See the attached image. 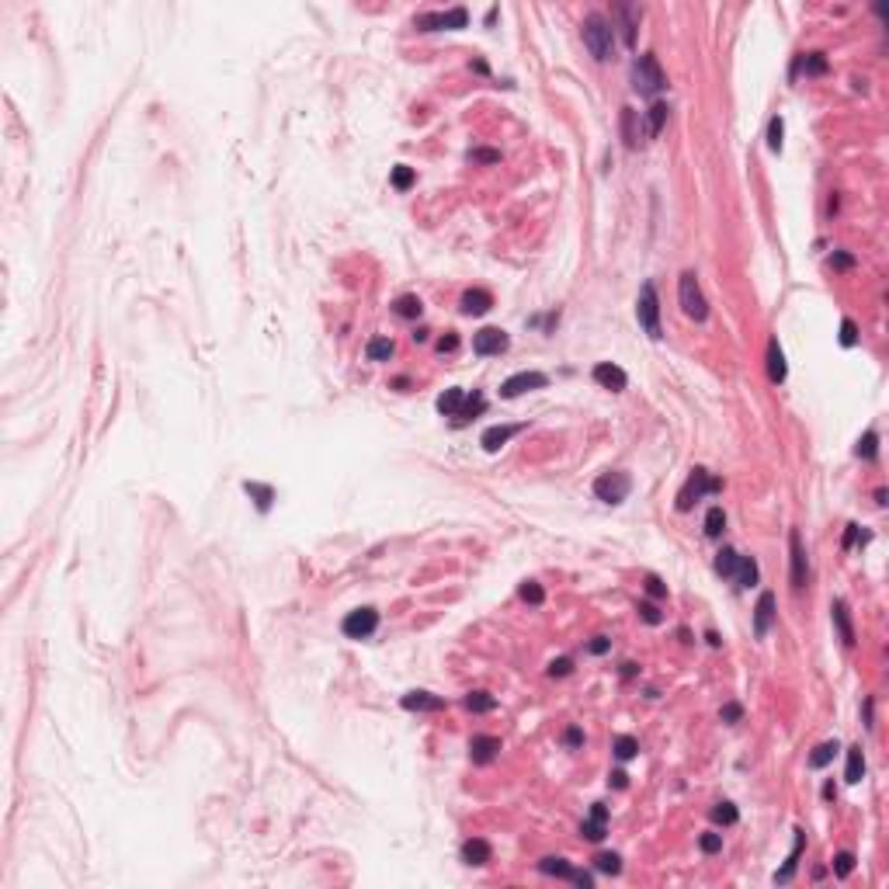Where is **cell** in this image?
<instances>
[{
	"label": "cell",
	"instance_id": "cell-1",
	"mask_svg": "<svg viewBox=\"0 0 889 889\" xmlns=\"http://www.w3.org/2000/svg\"><path fill=\"white\" fill-rule=\"evenodd\" d=\"M584 45L597 63L611 60V56H615V25L604 14H587L584 18Z\"/></svg>",
	"mask_w": 889,
	"mask_h": 889
},
{
	"label": "cell",
	"instance_id": "cell-2",
	"mask_svg": "<svg viewBox=\"0 0 889 889\" xmlns=\"http://www.w3.org/2000/svg\"><path fill=\"white\" fill-rule=\"evenodd\" d=\"M632 87L643 97H656L667 87V77H663V70L656 63V56L646 52V56H636V60H632Z\"/></svg>",
	"mask_w": 889,
	"mask_h": 889
},
{
	"label": "cell",
	"instance_id": "cell-3",
	"mask_svg": "<svg viewBox=\"0 0 889 889\" xmlns=\"http://www.w3.org/2000/svg\"><path fill=\"white\" fill-rule=\"evenodd\" d=\"M719 490H722V479H715V476H709V469L695 466V469L688 473L681 493H678V511H691L705 493H719Z\"/></svg>",
	"mask_w": 889,
	"mask_h": 889
},
{
	"label": "cell",
	"instance_id": "cell-4",
	"mask_svg": "<svg viewBox=\"0 0 889 889\" xmlns=\"http://www.w3.org/2000/svg\"><path fill=\"white\" fill-rule=\"evenodd\" d=\"M636 320H639V327L650 333L653 341L663 337V330H660V299H656V285H653V282H643V289H639Z\"/></svg>",
	"mask_w": 889,
	"mask_h": 889
},
{
	"label": "cell",
	"instance_id": "cell-5",
	"mask_svg": "<svg viewBox=\"0 0 889 889\" xmlns=\"http://www.w3.org/2000/svg\"><path fill=\"white\" fill-rule=\"evenodd\" d=\"M678 299H681L685 316H691V320H698V323L709 316V303H705V296H702V285H698V274H695V271H685V274H681Z\"/></svg>",
	"mask_w": 889,
	"mask_h": 889
},
{
	"label": "cell",
	"instance_id": "cell-6",
	"mask_svg": "<svg viewBox=\"0 0 889 889\" xmlns=\"http://www.w3.org/2000/svg\"><path fill=\"white\" fill-rule=\"evenodd\" d=\"M632 490V479L629 473H601L594 479V497L604 500V504H622Z\"/></svg>",
	"mask_w": 889,
	"mask_h": 889
},
{
	"label": "cell",
	"instance_id": "cell-7",
	"mask_svg": "<svg viewBox=\"0 0 889 889\" xmlns=\"http://www.w3.org/2000/svg\"><path fill=\"white\" fill-rule=\"evenodd\" d=\"M469 25V11L466 8H452V11H431L414 18V28L420 32H441V28H466Z\"/></svg>",
	"mask_w": 889,
	"mask_h": 889
},
{
	"label": "cell",
	"instance_id": "cell-8",
	"mask_svg": "<svg viewBox=\"0 0 889 889\" xmlns=\"http://www.w3.org/2000/svg\"><path fill=\"white\" fill-rule=\"evenodd\" d=\"M375 629H379V611H375V608H355V611H348L344 622H341V632H344L348 639H368Z\"/></svg>",
	"mask_w": 889,
	"mask_h": 889
},
{
	"label": "cell",
	"instance_id": "cell-9",
	"mask_svg": "<svg viewBox=\"0 0 889 889\" xmlns=\"http://www.w3.org/2000/svg\"><path fill=\"white\" fill-rule=\"evenodd\" d=\"M545 375L542 372H514L511 379H504L500 382V396L504 400H514V396H521V393H532V389H545Z\"/></svg>",
	"mask_w": 889,
	"mask_h": 889
},
{
	"label": "cell",
	"instance_id": "cell-10",
	"mask_svg": "<svg viewBox=\"0 0 889 889\" xmlns=\"http://www.w3.org/2000/svg\"><path fill=\"white\" fill-rule=\"evenodd\" d=\"M508 333L500 330V327H483V330H476V337H473V351L476 355H483V358H490V355H504L508 351Z\"/></svg>",
	"mask_w": 889,
	"mask_h": 889
},
{
	"label": "cell",
	"instance_id": "cell-11",
	"mask_svg": "<svg viewBox=\"0 0 889 889\" xmlns=\"http://www.w3.org/2000/svg\"><path fill=\"white\" fill-rule=\"evenodd\" d=\"M611 18H615L619 32H622V42L632 49L636 45V28H639V18H643V8L639 4H615L611 8Z\"/></svg>",
	"mask_w": 889,
	"mask_h": 889
},
{
	"label": "cell",
	"instance_id": "cell-12",
	"mask_svg": "<svg viewBox=\"0 0 889 889\" xmlns=\"http://www.w3.org/2000/svg\"><path fill=\"white\" fill-rule=\"evenodd\" d=\"M789 549H792V587H806L809 580V563H806V545H803V535L792 528L789 532Z\"/></svg>",
	"mask_w": 889,
	"mask_h": 889
},
{
	"label": "cell",
	"instance_id": "cell-13",
	"mask_svg": "<svg viewBox=\"0 0 889 889\" xmlns=\"http://www.w3.org/2000/svg\"><path fill=\"white\" fill-rule=\"evenodd\" d=\"M604 833H608V806H604V803H594V806H591V816L580 823V838H587V841H604Z\"/></svg>",
	"mask_w": 889,
	"mask_h": 889
},
{
	"label": "cell",
	"instance_id": "cell-14",
	"mask_svg": "<svg viewBox=\"0 0 889 889\" xmlns=\"http://www.w3.org/2000/svg\"><path fill=\"white\" fill-rule=\"evenodd\" d=\"M594 382L604 386V389H611V393H622V389L629 386V375H626L619 365H611V361H597V365H594Z\"/></svg>",
	"mask_w": 889,
	"mask_h": 889
},
{
	"label": "cell",
	"instance_id": "cell-15",
	"mask_svg": "<svg viewBox=\"0 0 889 889\" xmlns=\"http://www.w3.org/2000/svg\"><path fill=\"white\" fill-rule=\"evenodd\" d=\"M518 431H521V424H497V427H486L483 438H479V444H483L486 452H500Z\"/></svg>",
	"mask_w": 889,
	"mask_h": 889
},
{
	"label": "cell",
	"instance_id": "cell-16",
	"mask_svg": "<svg viewBox=\"0 0 889 889\" xmlns=\"http://www.w3.org/2000/svg\"><path fill=\"white\" fill-rule=\"evenodd\" d=\"M771 622H774V594L764 591L757 597V608H754V632L757 636H768L771 632Z\"/></svg>",
	"mask_w": 889,
	"mask_h": 889
},
{
	"label": "cell",
	"instance_id": "cell-17",
	"mask_svg": "<svg viewBox=\"0 0 889 889\" xmlns=\"http://www.w3.org/2000/svg\"><path fill=\"white\" fill-rule=\"evenodd\" d=\"M622 139L629 150H639L646 139V129L639 126V111H632V108H622Z\"/></svg>",
	"mask_w": 889,
	"mask_h": 889
},
{
	"label": "cell",
	"instance_id": "cell-18",
	"mask_svg": "<svg viewBox=\"0 0 889 889\" xmlns=\"http://www.w3.org/2000/svg\"><path fill=\"white\" fill-rule=\"evenodd\" d=\"M830 619H833V626H838V632H841V643L844 646H855V626H851V611H848V604L838 597L830 604Z\"/></svg>",
	"mask_w": 889,
	"mask_h": 889
},
{
	"label": "cell",
	"instance_id": "cell-19",
	"mask_svg": "<svg viewBox=\"0 0 889 889\" xmlns=\"http://www.w3.org/2000/svg\"><path fill=\"white\" fill-rule=\"evenodd\" d=\"M403 709L407 712H438V709H444V698L431 695V691H407L403 695Z\"/></svg>",
	"mask_w": 889,
	"mask_h": 889
},
{
	"label": "cell",
	"instance_id": "cell-20",
	"mask_svg": "<svg viewBox=\"0 0 889 889\" xmlns=\"http://www.w3.org/2000/svg\"><path fill=\"white\" fill-rule=\"evenodd\" d=\"M462 313L466 316H483L490 306H493V296L486 292V289H469V292H462Z\"/></svg>",
	"mask_w": 889,
	"mask_h": 889
},
{
	"label": "cell",
	"instance_id": "cell-21",
	"mask_svg": "<svg viewBox=\"0 0 889 889\" xmlns=\"http://www.w3.org/2000/svg\"><path fill=\"white\" fill-rule=\"evenodd\" d=\"M497 750H500V740L497 737H473L469 740V757H473V764H490L493 757H497Z\"/></svg>",
	"mask_w": 889,
	"mask_h": 889
},
{
	"label": "cell",
	"instance_id": "cell-22",
	"mask_svg": "<svg viewBox=\"0 0 889 889\" xmlns=\"http://www.w3.org/2000/svg\"><path fill=\"white\" fill-rule=\"evenodd\" d=\"M785 375H789V368H785L782 344H778V337H771L768 341V379L771 382H785Z\"/></svg>",
	"mask_w": 889,
	"mask_h": 889
},
{
	"label": "cell",
	"instance_id": "cell-23",
	"mask_svg": "<svg viewBox=\"0 0 889 889\" xmlns=\"http://www.w3.org/2000/svg\"><path fill=\"white\" fill-rule=\"evenodd\" d=\"M490 858H493V848H490L483 838H473V841L462 844V862H466V865H486Z\"/></svg>",
	"mask_w": 889,
	"mask_h": 889
},
{
	"label": "cell",
	"instance_id": "cell-24",
	"mask_svg": "<svg viewBox=\"0 0 889 889\" xmlns=\"http://www.w3.org/2000/svg\"><path fill=\"white\" fill-rule=\"evenodd\" d=\"M733 580H737V587H757L761 570H757V560H754V556H740V560H737V573H733Z\"/></svg>",
	"mask_w": 889,
	"mask_h": 889
},
{
	"label": "cell",
	"instance_id": "cell-25",
	"mask_svg": "<svg viewBox=\"0 0 889 889\" xmlns=\"http://www.w3.org/2000/svg\"><path fill=\"white\" fill-rule=\"evenodd\" d=\"M803 848H806V833H803V830H796V844H792V855H789L785 868L774 875V882H792V875H796V868H799V858H803Z\"/></svg>",
	"mask_w": 889,
	"mask_h": 889
},
{
	"label": "cell",
	"instance_id": "cell-26",
	"mask_svg": "<svg viewBox=\"0 0 889 889\" xmlns=\"http://www.w3.org/2000/svg\"><path fill=\"white\" fill-rule=\"evenodd\" d=\"M462 403H466L462 389H444V393L438 396V414H441V417H459Z\"/></svg>",
	"mask_w": 889,
	"mask_h": 889
},
{
	"label": "cell",
	"instance_id": "cell-27",
	"mask_svg": "<svg viewBox=\"0 0 889 889\" xmlns=\"http://www.w3.org/2000/svg\"><path fill=\"white\" fill-rule=\"evenodd\" d=\"M796 70H803L806 77H823L827 73V56L823 52H806L796 60Z\"/></svg>",
	"mask_w": 889,
	"mask_h": 889
},
{
	"label": "cell",
	"instance_id": "cell-28",
	"mask_svg": "<svg viewBox=\"0 0 889 889\" xmlns=\"http://www.w3.org/2000/svg\"><path fill=\"white\" fill-rule=\"evenodd\" d=\"M844 778L851 785H858L862 778H865V754H862V747H848V768H844Z\"/></svg>",
	"mask_w": 889,
	"mask_h": 889
},
{
	"label": "cell",
	"instance_id": "cell-29",
	"mask_svg": "<svg viewBox=\"0 0 889 889\" xmlns=\"http://www.w3.org/2000/svg\"><path fill=\"white\" fill-rule=\"evenodd\" d=\"M667 115H671V108H667L663 101H656L653 108H650V115H646V136H660L663 132V126H667Z\"/></svg>",
	"mask_w": 889,
	"mask_h": 889
},
{
	"label": "cell",
	"instance_id": "cell-30",
	"mask_svg": "<svg viewBox=\"0 0 889 889\" xmlns=\"http://www.w3.org/2000/svg\"><path fill=\"white\" fill-rule=\"evenodd\" d=\"M538 872L556 875V879H573V865H570L567 858H542V862H538Z\"/></svg>",
	"mask_w": 889,
	"mask_h": 889
},
{
	"label": "cell",
	"instance_id": "cell-31",
	"mask_svg": "<svg viewBox=\"0 0 889 889\" xmlns=\"http://www.w3.org/2000/svg\"><path fill=\"white\" fill-rule=\"evenodd\" d=\"M393 313L403 316V320H417V316L424 313V303H420L417 296H400V299L393 303Z\"/></svg>",
	"mask_w": 889,
	"mask_h": 889
},
{
	"label": "cell",
	"instance_id": "cell-32",
	"mask_svg": "<svg viewBox=\"0 0 889 889\" xmlns=\"http://www.w3.org/2000/svg\"><path fill=\"white\" fill-rule=\"evenodd\" d=\"M483 410H486V396H483V393H473V396H466V403H462V410H459L455 424H466V420L479 417Z\"/></svg>",
	"mask_w": 889,
	"mask_h": 889
},
{
	"label": "cell",
	"instance_id": "cell-33",
	"mask_svg": "<svg viewBox=\"0 0 889 889\" xmlns=\"http://www.w3.org/2000/svg\"><path fill=\"white\" fill-rule=\"evenodd\" d=\"M365 355H368V361H389V358H393V341H389V337H372Z\"/></svg>",
	"mask_w": 889,
	"mask_h": 889
},
{
	"label": "cell",
	"instance_id": "cell-34",
	"mask_svg": "<svg viewBox=\"0 0 889 889\" xmlns=\"http://www.w3.org/2000/svg\"><path fill=\"white\" fill-rule=\"evenodd\" d=\"M244 490L254 497L257 511H268V508H271V500H274V490H271V486H264V483H250V479H247V483H244Z\"/></svg>",
	"mask_w": 889,
	"mask_h": 889
},
{
	"label": "cell",
	"instance_id": "cell-35",
	"mask_svg": "<svg viewBox=\"0 0 889 889\" xmlns=\"http://www.w3.org/2000/svg\"><path fill=\"white\" fill-rule=\"evenodd\" d=\"M462 705H466L469 712H493V709H497V698H493L490 691H469Z\"/></svg>",
	"mask_w": 889,
	"mask_h": 889
},
{
	"label": "cell",
	"instance_id": "cell-36",
	"mask_svg": "<svg viewBox=\"0 0 889 889\" xmlns=\"http://www.w3.org/2000/svg\"><path fill=\"white\" fill-rule=\"evenodd\" d=\"M722 532H726V511H722V508H709V514H705V535H709V538H719Z\"/></svg>",
	"mask_w": 889,
	"mask_h": 889
},
{
	"label": "cell",
	"instance_id": "cell-37",
	"mask_svg": "<svg viewBox=\"0 0 889 889\" xmlns=\"http://www.w3.org/2000/svg\"><path fill=\"white\" fill-rule=\"evenodd\" d=\"M737 560H740L737 549H722V552L715 556V573H719V577H733V573H737Z\"/></svg>",
	"mask_w": 889,
	"mask_h": 889
},
{
	"label": "cell",
	"instance_id": "cell-38",
	"mask_svg": "<svg viewBox=\"0 0 889 889\" xmlns=\"http://www.w3.org/2000/svg\"><path fill=\"white\" fill-rule=\"evenodd\" d=\"M841 747H838V740H827V744H820L813 754H809V768H827L830 761H833V754H838Z\"/></svg>",
	"mask_w": 889,
	"mask_h": 889
},
{
	"label": "cell",
	"instance_id": "cell-39",
	"mask_svg": "<svg viewBox=\"0 0 889 889\" xmlns=\"http://www.w3.org/2000/svg\"><path fill=\"white\" fill-rule=\"evenodd\" d=\"M782 136H785V122H782V115H774L768 122V150L771 153H782V143H785Z\"/></svg>",
	"mask_w": 889,
	"mask_h": 889
},
{
	"label": "cell",
	"instance_id": "cell-40",
	"mask_svg": "<svg viewBox=\"0 0 889 889\" xmlns=\"http://www.w3.org/2000/svg\"><path fill=\"white\" fill-rule=\"evenodd\" d=\"M594 868L604 872V875H619V872H622V858H619L615 851H601V855L594 858Z\"/></svg>",
	"mask_w": 889,
	"mask_h": 889
},
{
	"label": "cell",
	"instance_id": "cell-41",
	"mask_svg": "<svg viewBox=\"0 0 889 889\" xmlns=\"http://www.w3.org/2000/svg\"><path fill=\"white\" fill-rule=\"evenodd\" d=\"M414 181H417L414 167H407V163H396V167H393V188H396V191H410Z\"/></svg>",
	"mask_w": 889,
	"mask_h": 889
},
{
	"label": "cell",
	"instance_id": "cell-42",
	"mask_svg": "<svg viewBox=\"0 0 889 889\" xmlns=\"http://www.w3.org/2000/svg\"><path fill=\"white\" fill-rule=\"evenodd\" d=\"M611 750H615V757L619 761H629V757H636V750H639V744H636V737H615V744H611Z\"/></svg>",
	"mask_w": 889,
	"mask_h": 889
},
{
	"label": "cell",
	"instance_id": "cell-43",
	"mask_svg": "<svg viewBox=\"0 0 889 889\" xmlns=\"http://www.w3.org/2000/svg\"><path fill=\"white\" fill-rule=\"evenodd\" d=\"M830 865H833V875H838V879H848L855 872V855L851 851H838Z\"/></svg>",
	"mask_w": 889,
	"mask_h": 889
},
{
	"label": "cell",
	"instance_id": "cell-44",
	"mask_svg": "<svg viewBox=\"0 0 889 889\" xmlns=\"http://www.w3.org/2000/svg\"><path fill=\"white\" fill-rule=\"evenodd\" d=\"M875 452H879V434H875V431H865V438L858 441L855 455H858V459H875Z\"/></svg>",
	"mask_w": 889,
	"mask_h": 889
},
{
	"label": "cell",
	"instance_id": "cell-45",
	"mask_svg": "<svg viewBox=\"0 0 889 889\" xmlns=\"http://www.w3.org/2000/svg\"><path fill=\"white\" fill-rule=\"evenodd\" d=\"M712 820L722 823V827L737 823V806H733V803H715V806H712Z\"/></svg>",
	"mask_w": 889,
	"mask_h": 889
},
{
	"label": "cell",
	"instance_id": "cell-46",
	"mask_svg": "<svg viewBox=\"0 0 889 889\" xmlns=\"http://www.w3.org/2000/svg\"><path fill=\"white\" fill-rule=\"evenodd\" d=\"M518 594H521V601H528V604H542V601H545V591H542L538 580H525Z\"/></svg>",
	"mask_w": 889,
	"mask_h": 889
},
{
	"label": "cell",
	"instance_id": "cell-47",
	"mask_svg": "<svg viewBox=\"0 0 889 889\" xmlns=\"http://www.w3.org/2000/svg\"><path fill=\"white\" fill-rule=\"evenodd\" d=\"M636 611H639V619H643L646 626H660V622H663L660 608H656L653 601H639V604H636Z\"/></svg>",
	"mask_w": 889,
	"mask_h": 889
},
{
	"label": "cell",
	"instance_id": "cell-48",
	"mask_svg": "<svg viewBox=\"0 0 889 889\" xmlns=\"http://www.w3.org/2000/svg\"><path fill=\"white\" fill-rule=\"evenodd\" d=\"M698 848H702L705 855H715V851H722V833H712V830H709V833H702V838H698Z\"/></svg>",
	"mask_w": 889,
	"mask_h": 889
},
{
	"label": "cell",
	"instance_id": "cell-49",
	"mask_svg": "<svg viewBox=\"0 0 889 889\" xmlns=\"http://www.w3.org/2000/svg\"><path fill=\"white\" fill-rule=\"evenodd\" d=\"M570 671H573V660H567V656H560V660L549 663V678H567Z\"/></svg>",
	"mask_w": 889,
	"mask_h": 889
},
{
	"label": "cell",
	"instance_id": "cell-50",
	"mask_svg": "<svg viewBox=\"0 0 889 889\" xmlns=\"http://www.w3.org/2000/svg\"><path fill=\"white\" fill-rule=\"evenodd\" d=\"M841 344H844V348H855V344H858V327H855L851 320L841 323Z\"/></svg>",
	"mask_w": 889,
	"mask_h": 889
},
{
	"label": "cell",
	"instance_id": "cell-51",
	"mask_svg": "<svg viewBox=\"0 0 889 889\" xmlns=\"http://www.w3.org/2000/svg\"><path fill=\"white\" fill-rule=\"evenodd\" d=\"M646 594L660 601V597H667V584H663L660 577H653V573H650V577H646Z\"/></svg>",
	"mask_w": 889,
	"mask_h": 889
},
{
	"label": "cell",
	"instance_id": "cell-52",
	"mask_svg": "<svg viewBox=\"0 0 889 889\" xmlns=\"http://www.w3.org/2000/svg\"><path fill=\"white\" fill-rule=\"evenodd\" d=\"M719 715H722V722H740L744 709H740L737 702H726V705H722V712H719Z\"/></svg>",
	"mask_w": 889,
	"mask_h": 889
},
{
	"label": "cell",
	"instance_id": "cell-53",
	"mask_svg": "<svg viewBox=\"0 0 889 889\" xmlns=\"http://www.w3.org/2000/svg\"><path fill=\"white\" fill-rule=\"evenodd\" d=\"M469 160H479V163H500V153H497V150H473Z\"/></svg>",
	"mask_w": 889,
	"mask_h": 889
},
{
	"label": "cell",
	"instance_id": "cell-54",
	"mask_svg": "<svg viewBox=\"0 0 889 889\" xmlns=\"http://www.w3.org/2000/svg\"><path fill=\"white\" fill-rule=\"evenodd\" d=\"M587 650H591L594 656H601V653H608V650H611V639H608V636H594V639L587 643Z\"/></svg>",
	"mask_w": 889,
	"mask_h": 889
},
{
	"label": "cell",
	"instance_id": "cell-55",
	"mask_svg": "<svg viewBox=\"0 0 889 889\" xmlns=\"http://www.w3.org/2000/svg\"><path fill=\"white\" fill-rule=\"evenodd\" d=\"M563 744H567L570 750H577V747H584V733H580L577 726H570V730L563 733Z\"/></svg>",
	"mask_w": 889,
	"mask_h": 889
},
{
	"label": "cell",
	"instance_id": "cell-56",
	"mask_svg": "<svg viewBox=\"0 0 889 889\" xmlns=\"http://www.w3.org/2000/svg\"><path fill=\"white\" fill-rule=\"evenodd\" d=\"M830 264H833V268H841V271H848V268H855V257L844 254V250H838V254L830 257Z\"/></svg>",
	"mask_w": 889,
	"mask_h": 889
},
{
	"label": "cell",
	"instance_id": "cell-57",
	"mask_svg": "<svg viewBox=\"0 0 889 889\" xmlns=\"http://www.w3.org/2000/svg\"><path fill=\"white\" fill-rule=\"evenodd\" d=\"M455 348H459V337H455V333H444V337L438 341V351H441V355H444V351H455Z\"/></svg>",
	"mask_w": 889,
	"mask_h": 889
},
{
	"label": "cell",
	"instance_id": "cell-58",
	"mask_svg": "<svg viewBox=\"0 0 889 889\" xmlns=\"http://www.w3.org/2000/svg\"><path fill=\"white\" fill-rule=\"evenodd\" d=\"M608 785L626 789V785H629V774H626V771H611V774H608Z\"/></svg>",
	"mask_w": 889,
	"mask_h": 889
},
{
	"label": "cell",
	"instance_id": "cell-59",
	"mask_svg": "<svg viewBox=\"0 0 889 889\" xmlns=\"http://www.w3.org/2000/svg\"><path fill=\"white\" fill-rule=\"evenodd\" d=\"M570 882H577V886L591 889V886H594V875H591V872H580V868H573V879H570Z\"/></svg>",
	"mask_w": 889,
	"mask_h": 889
},
{
	"label": "cell",
	"instance_id": "cell-60",
	"mask_svg": "<svg viewBox=\"0 0 889 889\" xmlns=\"http://www.w3.org/2000/svg\"><path fill=\"white\" fill-rule=\"evenodd\" d=\"M858 542V525H848V532H844V549H851Z\"/></svg>",
	"mask_w": 889,
	"mask_h": 889
},
{
	"label": "cell",
	"instance_id": "cell-61",
	"mask_svg": "<svg viewBox=\"0 0 889 889\" xmlns=\"http://www.w3.org/2000/svg\"><path fill=\"white\" fill-rule=\"evenodd\" d=\"M622 678H636V663H622Z\"/></svg>",
	"mask_w": 889,
	"mask_h": 889
},
{
	"label": "cell",
	"instance_id": "cell-62",
	"mask_svg": "<svg viewBox=\"0 0 889 889\" xmlns=\"http://www.w3.org/2000/svg\"><path fill=\"white\" fill-rule=\"evenodd\" d=\"M705 639H709V646H722V639H719V632H705Z\"/></svg>",
	"mask_w": 889,
	"mask_h": 889
}]
</instances>
